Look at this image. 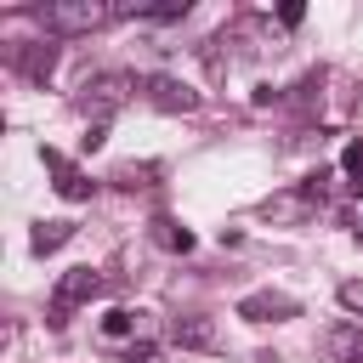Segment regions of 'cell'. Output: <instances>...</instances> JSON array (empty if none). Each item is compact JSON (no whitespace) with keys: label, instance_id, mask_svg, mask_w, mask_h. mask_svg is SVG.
Instances as JSON below:
<instances>
[{"label":"cell","instance_id":"6da1fadb","mask_svg":"<svg viewBox=\"0 0 363 363\" xmlns=\"http://www.w3.org/2000/svg\"><path fill=\"white\" fill-rule=\"evenodd\" d=\"M113 17H130V6H113V0H57V6H40V23L51 34H91Z\"/></svg>","mask_w":363,"mask_h":363},{"label":"cell","instance_id":"7a4b0ae2","mask_svg":"<svg viewBox=\"0 0 363 363\" xmlns=\"http://www.w3.org/2000/svg\"><path fill=\"white\" fill-rule=\"evenodd\" d=\"M96 295H102V272H91V267H68V272L57 278V289H51L57 323H62V312H74V306H85V301H96Z\"/></svg>","mask_w":363,"mask_h":363},{"label":"cell","instance_id":"3957f363","mask_svg":"<svg viewBox=\"0 0 363 363\" xmlns=\"http://www.w3.org/2000/svg\"><path fill=\"white\" fill-rule=\"evenodd\" d=\"M301 312V301L295 295H278V289H261V295H244L238 301V318H250V323H272V318H295Z\"/></svg>","mask_w":363,"mask_h":363},{"label":"cell","instance_id":"277c9868","mask_svg":"<svg viewBox=\"0 0 363 363\" xmlns=\"http://www.w3.org/2000/svg\"><path fill=\"white\" fill-rule=\"evenodd\" d=\"M170 340L176 346H193V352H216L221 346V329H216V318H176L170 323Z\"/></svg>","mask_w":363,"mask_h":363},{"label":"cell","instance_id":"5b68a950","mask_svg":"<svg viewBox=\"0 0 363 363\" xmlns=\"http://www.w3.org/2000/svg\"><path fill=\"white\" fill-rule=\"evenodd\" d=\"M323 346H329L335 363H363V323H335L323 335Z\"/></svg>","mask_w":363,"mask_h":363},{"label":"cell","instance_id":"8992f818","mask_svg":"<svg viewBox=\"0 0 363 363\" xmlns=\"http://www.w3.org/2000/svg\"><path fill=\"white\" fill-rule=\"evenodd\" d=\"M261 216H267V221H306V216H312V199H306V193H278V199L261 204Z\"/></svg>","mask_w":363,"mask_h":363},{"label":"cell","instance_id":"52a82bcc","mask_svg":"<svg viewBox=\"0 0 363 363\" xmlns=\"http://www.w3.org/2000/svg\"><path fill=\"white\" fill-rule=\"evenodd\" d=\"M68 238H74V221H40L34 238H28V250H34V255H51V250H62Z\"/></svg>","mask_w":363,"mask_h":363},{"label":"cell","instance_id":"ba28073f","mask_svg":"<svg viewBox=\"0 0 363 363\" xmlns=\"http://www.w3.org/2000/svg\"><path fill=\"white\" fill-rule=\"evenodd\" d=\"M147 96H153L159 108H193V102H199L187 85H176V79H164V74H159V79H147Z\"/></svg>","mask_w":363,"mask_h":363},{"label":"cell","instance_id":"9c48e42d","mask_svg":"<svg viewBox=\"0 0 363 363\" xmlns=\"http://www.w3.org/2000/svg\"><path fill=\"white\" fill-rule=\"evenodd\" d=\"M45 164H51V170L62 176V182H57V193H62V199H91V182H79V176H74V170H68V164H62L57 153H45Z\"/></svg>","mask_w":363,"mask_h":363},{"label":"cell","instance_id":"30bf717a","mask_svg":"<svg viewBox=\"0 0 363 363\" xmlns=\"http://www.w3.org/2000/svg\"><path fill=\"white\" fill-rule=\"evenodd\" d=\"M153 238H159L164 250H176V255H187V250H193V233H187L182 221H153Z\"/></svg>","mask_w":363,"mask_h":363},{"label":"cell","instance_id":"8fae6325","mask_svg":"<svg viewBox=\"0 0 363 363\" xmlns=\"http://www.w3.org/2000/svg\"><path fill=\"white\" fill-rule=\"evenodd\" d=\"M136 318H142V312H125V306H108V312H102V335H108V340H130V329H136Z\"/></svg>","mask_w":363,"mask_h":363},{"label":"cell","instance_id":"7c38bea8","mask_svg":"<svg viewBox=\"0 0 363 363\" xmlns=\"http://www.w3.org/2000/svg\"><path fill=\"white\" fill-rule=\"evenodd\" d=\"M340 306L363 318V284H340Z\"/></svg>","mask_w":363,"mask_h":363},{"label":"cell","instance_id":"4fadbf2b","mask_svg":"<svg viewBox=\"0 0 363 363\" xmlns=\"http://www.w3.org/2000/svg\"><path fill=\"white\" fill-rule=\"evenodd\" d=\"M340 164H346V170H352V176H363V142H352V147H346V153H340Z\"/></svg>","mask_w":363,"mask_h":363},{"label":"cell","instance_id":"5bb4252c","mask_svg":"<svg viewBox=\"0 0 363 363\" xmlns=\"http://www.w3.org/2000/svg\"><path fill=\"white\" fill-rule=\"evenodd\" d=\"M357 244H363V233H357Z\"/></svg>","mask_w":363,"mask_h":363}]
</instances>
